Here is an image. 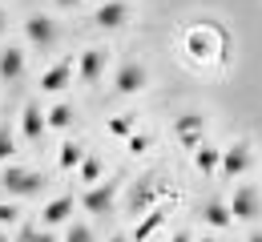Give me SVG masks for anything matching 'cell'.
<instances>
[{
	"instance_id": "cell-1",
	"label": "cell",
	"mask_w": 262,
	"mask_h": 242,
	"mask_svg": "<svg viewBox=\"0 0 262 242\" xmlns=\"http://www.w3.org/2000/svg\"><path fill=\"white\" fill-rule=\"evenodd\" d=\"M0 186H4L8 194H16V198H33V194H40L45 178L33 173V170H20V166H8V170L0 173Z\"/></svg>"
},
{
	"instance_id": "cell-2",
	"label": "cell",
	"mask_w": 262,
	"mask_h": 242,
	"mask_svg": "<svg viewBox=\"0 0 262 242\" xmlns=\"http://www.w3.org/2000/svg\"><path fill=\"white\" fill-rule=\"evenodd\" d=\"M25 36H29V45H36V49L45 53V49L57 45V25H53L49 16L33 12V16H25Z\"/></svg>"
},
{
	"instance_id": "cell-3",
	"label": "cell",
	"mask_w": 262,
	"mask_h": 242,
	"mask_svg": "<svg viewBox=\"0 0 262 242\" xmlns=\"http://www.w3.org/2000/svg\"><path fill=\"white\" fill-rule=\"evenodd\" d=\"M230 214H234V222H254V218L262 214L258 190H250V186H238V190H234V198H230Z\"/></svg>"
},
{
	"instance_id": "cell-4",
	"label": "cell",
	"mask_w": 262,
	"mask_h": 242,
	"mask_svg": "<svg viewBox=\"0 0 262 242\" xmlns=\"http://www.w3.org/2000/svg\"><path fill=\"white\" fill-rule=\"evenodd\" d=\"M113 194H117V178H109L105 186H101V182H93V186L81 194V206L89 210V214H105V210L113 206Z\"/></svg>"
},
{
	"instance_id": "cell-5",
	"label": "cell",
	"mask_w": 262,
	"mask_h": 242,
	"mask_svg": "<svg viewBox=\"0 0 262 242\" xmlns=\"http://www.w3.org/2000/svg\"><path fill=\"white\" fill-rule=\"evenodd\" d=\"M186 53H190L194 61H210V57L218 53V33H214V29H190V33H186Z\"/></svg>"
},
{
	"instance_id": "cell-6",
	"label": "cell",
	"mask_w": 262,
	"mask_h": 242,
	"mask_svg": "<svg viewBox=\"0 0 262 242\" xmlns=\"http://www.w3.org/2000/svg\"><path fill=\"white\" fill-rule=\"evenodd\" d=\"M173 129H178V138H182V145L194 153L198 145H202V129H206V121H202V113H182L178 121H173Z\"/></svg>"
},
{
	"instance_id": "cell-7",
	"label": "cell",
	"mask_w": 262,
	"mask_h": 242,
	"mask_svg": "<svg viewBox=\"0 0 262 242\" xmlns=\"http://www.w3.org/2000/svg\"><path fill=\"white\" fill-rule=\"evenodd\" d=\"M246 170H250V141H234L226 153H222V170L218 173L238 178V173H246Z\"/></svg>"
},
{
	"instance_id": "cell-8",
	"label": "cell",
	"mask_w": 262,
	"mask_h": 242,
	"mask_svg": "<svg viewBox=\"0 0 262 242\" xmlns=\"http://www.w3.org/2000/svg\"><path fill=\"white\" fill-rule=\"evenodd\" d=\"M93 20H97V29H121L129 20V4L125 0H105L97 12H93Z\"/></svg>"
},
{
	"instance_id": "cell-9",
	"label": "cell",
	"mask_w": 262,
	"mask_h": 242,
	"mask_svg": "<svg viewBox=\"0 0 262 242\" xmlns=\"http://www.w3.org/2000/svg\"><path fill=\"white\" fill-rule=\"evenodd\" d=\"M113 89H117V93H125V97H129V93H141V89H145V69H141V65H121V69H117V77H113Z\"/></svg>"
},
{
	"instance_id": "cell-10",
	"label": "cell",
	"mask_w": 262,
	"mask_h": 242,
	"mask_svg": "<svg viewBox=\"0 0 262 242\" xmlns=\"http://www.w3.org/2000/svg\"><path fill=\"white\" fill-rule=\"evenodd\" d=\"M202 222H206L210 230H226L230 222H234V214H230V202H222V198H210V202L202 206Z\"/></svg>"
},
{
	"instance_id": "cell-11",
	"label": "cell",
	"mask_w": 262,
	"mask_h": 242,
	"mask_svg": "<svg viewBox=\"0 0 262 242\" xmlns=\"http://www.w3.org/2000/svg\"><path fill=\"white\" fill-rule=\"evenodd\" d=\"M165 190H162V182L158 178H141V186L133 190V210L141 214V210H149V206H158V198H162Z\"/></svg>"
},
{
	"instance_id": "cell-12",
	"label": "cell",
	"mask_w": 262,
	"mask_h": 242,
	"mask_svg": "<svg viewBox=\"0 0 262 242\" xmlns=\"http://www.w3.org/2000/svg\"><path fill=\"white\" fill-rule=\"evenodd\" d=\"M69 81H73V61H61V65H53L40 77V93H61Z\"/></svg>"
},
{
	"instance_id": "cell-13",
	"label": "cell",
	"mask_w": 262,
	"mask_h": 242,
	"mask_svg": "<svg viewBox=\"0 0 262 242\" xmlns=\"http://www.w3.org/2000/svg\"><path fill=\"white\" fill-rule=\"evenodd\" d=\"M20 129H25V138H29V141H40V134L49 129L40 105H25V109H20Z\"/></svg>"
},
{
	"instance_id": "cell-14",
	"label": "cell",
	"mask_w": 262,
	"mask_h": 242,
	"mask_svg": "<svg viewBox=\"0 0 262 242\" xmlns=\"http://www.w3.org/2000/svg\"><path fill=\"white\" fill-rule=\"evenodd\" d=\"M194 166H198V173H206V178H214V173L222 170V149H214V145H198L194 149Z\"/></svg>"
},
{
	"instance_id": "cell-15",
	"label": "cell",
	"mask_w": 262,
	"mask_h": 242,
	"mask_svg": "<svg viewBox=\"0 0 262 242\" xmlns=\"http://www.w3.org/2000/svg\"><path fill=\"white\" fill-rule=\"evenodd\" d=\"M101 73H105V53L101 49H85L81 53V65H77V77L81 81H97Z\"/></svg>"
},
{
	"instance_id": "cell-16",
	"label": "cell",
	"mask_w": 262,
	"mask_h": 242,
	"mask_svg": "<svg viewBox=\"0 0 262 242\" xmlns=\"http://www.w3.org/2000/svg\"><path fill=\"white\" fill-rule=\"evenodd\" d=\"M69 218H73V198H53L49 206L40 210V222H45V226H61Z\"/></svg>"
},
{
	"instance_id": "cell-17",
	"label": "cell",
	"mask_w": 262,
	"mask_h": 242,
	"mask_svg": "<svg viewBox=\"0 0 262 242\" xmlns=\"http://www.w3.org/2000/svg\"><path fill=\"white\" fill-rule=\"evenodd\" d=\"M20 73H25V53H20L16 45H8V49L0 53V77H4V81H16Z\"/></svg>"
},
{
	"instance_id": "cell-18",
	"label": "cell",
	"mask_w": 262,
	"mask_h": 242,
	"mask_svg": "<svg viewBox=\"0 0 262 242\" xmlns=\"http://www.w3.org/2000/svg\"><path fill=\"white\" fill-rule=\"evenodd\" d=\"M162 222H165V206H149V214H145V218L133 226L129 238H133V242H145L149 234H154V230H158V226H162Z\"/></svg>"
},
{
	"instance_id": "cell-19",
	"label": "cell",
	"mask_w": 262,
	"mask_h": 242,
	"mask_svg": "<svg viewBox=\"0 0 262 242\" xmlns=\"http://www.w3.org/2000/svg\"><path fill=\"white\" fill-rule=\"evenodd\" d=\"M45 121H49V129H69L73 125V105H53L45 113Z\"/></svg>"
},
{
	"instance_id": "cell-20",
	"label": "cell",
	"mask_w": 262,
	"mask_h": 242,
	"mask_svg": "<svg viewBox=\"0 0 262 242\" xmlns=\"http://www.w3.org/2000/svg\"><path fill=\"white\" fill-rule=\"evenodd\" d=\"M57 162H61V170H77V166L85 162V149H81L77 141H65V145H61V158H57Z\"/></svg>"
},
{
	"instance_id": "cell-21",
	"label": "cell",
	"mask_w": 262,
	"mask_h": 242,
	"mask_svg": "<svg viewBox=\"0 0 262 242\" xmlns=\"http://www.w3.org/2000/svg\"><path fill=\"white\" fill-rule=\"evenodd\" d=\"M77 173H81L85 186H93V182H101V162H97V158H85V162L77 166Z\"/></svg>"
},
{
	"instance_id": "cell-22",
	"label": "cell",
	"mask_w": 262,
	"mask_h": 242,
	"mask_svg": "<svg viewBox=\"0 0 262 242\" xmlns=\"http://www.w3.org/2000/svg\"><path fill=\"white\" fill-rule=\"evenodd\" d=\"M129 129H133V117H129V113L109 117V134H113V138H129Z\"/></svg>"
},
{
	"instance_id": "cell-23",
	"label": "cell",
	"mask_w": 262,
	"mask_h": 242,
	"mask_svg": "<svg viewBox=\"0 0 262 242\" xmlns=\"http://www.w3.org/2000/svg\"><path fill=\"white\" fill-rule=\"evenodd\" d=\"M125 149H129V153H145V149H149V138H145V134H129V138H125Z\"/></svg>"
},
{
	"instance_id": "cell-24",
	"label": "cell",
	"mask_w": 262,
	"mask_h": 242,
	"mask_svg": "<svg viewBox=\"0 0 262 242\" xmlns=\"http://www.w3.org/2000/svg\"><path fill=\"white\" fill-rule=\"evenodd\" d=\"M65 242H93V230L77 222V226H73V230H69V234H65Z\"/></svg>"
},
{
	"instance_id": "cell-25",
	"label": "cell",
	"mask_w": 262,
	"mask_h": 242,
	"mask_svg": "<svg viewBox=\"0 0 262 242\" xmlns=\"http://www.w3.org/2000/svg\"><path fill=\"white\" fill-rule=\"evenodd\" d=\"M12 149H16V141L8 138V129H0V162H4V158H12Z\"/></svg>"
},
{
	"instance_id": "cell-26",
	"label": "cell",
	"mask_w": 262,
	"mask_h": 242,
	"mask_svg": "<svg viewBox=\"0 0 262 242\" xmlns=\"http://www.w3.org/2000/svg\"><path fill=\"white\" fill-rule=\"evenodd\" d=\"M20 214H16V206H0V226H12Z\"/></svg>"
},
{
	"instance_id": "cell-27",
	"label": "cell",
	"mask_w": 262,
	"mask_h": 242,
	"mask_svg": "<svg viewBox=\"0 0 262 242\" xmlns=\"http://www.w3.org/2000/svg\"><path fill=\"white\" fill-rule=\"evenodd\" d=\"M49 234H36V230H20V242H45Z\"/></svg>"
},
{
	"instance_id": "cell-28",
	"label": "cell",
	"mask_w": 262,
	"mask_h": 242,
	"mask_svg": "<svg viewBox=\"0 0 262 242\" xmlns=\"http://www.w3.org/2000/svg\"><path fill=\"white\" fill-rule=\"evenodd\" d=\"M53 4H57V8H77L81 0H53Z\"/></svg>"
},
{
	"instance_id": "cell-29",
	"label": "cell",
	"mask_w": 262,
	"mask_h": 242,
	"mask_svg": "<svg viewBox=\"0 0 262 242\" xmlns=\"http://www.w3.org/2000/svg\"><path fill=\"white\" fill-rule=\"evenodd\" d=\"M169 242H194V238H190L186 230H178V234H173V238H169Z\"/></svg>"
},
{
	"instance_id": "cell-30",
	"label": "cell",
	"mask_w": 262,
	"mask_h": 242,
	"mask_svg": "<svg viewBox=\"0 0 262 242\" xmlns=\"http://www.w3.org/2000/svg\"><path fill=\"white\" fill-rule=\"evenodd\" d=\"M246 242H262V230H250V234H246Z\"/></svg>"
},
{
	"instance_id": "cell-31",
	"label": "cell",
	"mask_w": 262,
	"mask_h": 242,
	"mask_svg": "<svg viewBox=\"0 0 262 242\" xmlns=\"http://www.w3.org/2000/svg\"><path fill=\"white\" fill-rule=\"evenodd\" d=\"M109 242H133V238H125V234H117V238H109Z\"/></svg>"
},
{
	"instance_id": "cell-32",
	"label": "cell",
	"mask_w": 262,
	"mask_h": 242,
	"mask_svg": "<svg viewBox=\"0 0 262 242\" xmlns=\"http://www.w3.org/2000/svg\"><path fill=\"white\" fill-rule=\"evenodd\" d=\"M4 25H8V20H4V12H0V33H4Z\"/></svg>"
},
{
	"instance_id": "cell-33",
	"label": "cell",
	"mask_w": 262,
	"mask_h": 242,
	"mask_svg": "<svg viewBox=\"0 0 262 242\" xmlns=\"http://www.w3.org/2000/svg\"><path fill=\"white\" fill-rule=\"evenodd\" d=\"M202 242H218V238H202Z\"/></svg>"
},
{
	"instance_id": "cell-34",
	"label": "cell",
	"mask_w": 262,
	"mask_h": 242,
	"mask_svg": "<svg viewBox=\"0 0 262 242\" xmlns=\"http://www.w3.org/2000/svg\"><path fill=\"white\" fill-rule=\"evenodd\" d=\"M45 242H53V238H45Z\"/></svg>"
},
{
	"instance_id": "cell-35",
	"label": "cell",
	"mask_w": 262,
	"mask_h": 242,
	"mask_svg": "<svg viewBox=\"0 0 262 242\" xmlns=\"http://www.w3.org/2000/svg\"><path fill=\"white\" fill-rule=\"evenodd\" d=\"M0 242H4V238H0Z\"/></svg>"
}]
</instances>
